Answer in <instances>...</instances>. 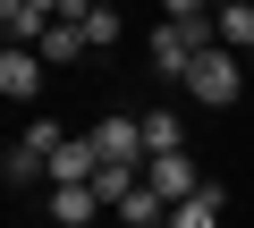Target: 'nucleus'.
Returning <instances> with one entry per match:
<instances>
[{
	"label": "nucleus",
	"instance_id": "1",
	"mask_svg": "<svg viewBox=\"0 0 254 228\" xmlns=\"http://www.w3.org/2000/svg\"><path fill=\"white\" fill-rule=\"evenodd\" d=\"M187 93H195L203 110H229V101L246 93V59H237L229 43H212V51H203V59L187 68Z\"/></svg>",
	"mask_w": 254,
	"mask_h": 228
},
{
	"label": "nucleus",
	"instance_id": "2",
	"mask_svg": "<svg viewBox=\"0 0 254 228\" xmlns=\"http://www.w3.org/2000/svg\"><path fill=\"white\" fill-rule=\"evenodd\" d=\"M144 186H153L161 203H187V194H203L212 178H203V169H195L187 152H161V161H144Z\"/></svg>",
	"mask_w": 254,
	"mask_h": 228
},
{
	"label": "nucleus",
	"instance_id": "3",
	"mask_svg": "<svg viewBox=\"0 0 254 228\" xmlns=\"http://www.w3.org/2000/svg\"><path fill=\"white\" fill-rule=\"evenodd\" d=\"M85 136L102 144V161H127V169H144V119H93Z\"/></svg>",
	"mask_w": 254,
	"mask_h": 228
},
{
	"label": "nucleus",
	"instance_id": "4",
	"mask_svg": "<svg viewBox=\"0 0 254 228\" xmlns=\"http://www.w3.org/2000/svg\"><path fill=\"white\" fill-rule=\"evenodd\" d=\"M0 93H9V101H34L43 93V51H26V43L0 51Z\"/></svg>",
	"mask_w": 254,
	"mask_h": 228
},
{
	"label": "nucleus",
	"instance_id": "5",
	"mask_svg": "<svg viewBox=\"0 0 254 228\" xmlns=\"http://www.w3.org/2000/svg\"><path fill=\"white\" fill-rule=\"evenodd\" d=\"M93 169H102V144L93 136H68L51 152V186H93Z\"/></svg>",
	"mask_w": 254,
	"mask_h": 228
},
{
	"label": "nucleus",
	"instance_id": "6",
	"mask_svg": "<svg viewBox=\"0 0 254 228\" xmlns=\"http://www.w3.org/2000/svg\"><path fill=\"white\" fill-rule=\"evenodd\" d=\"M43 211H51L60 228H85V220L102 211V194H93V186H51V194H43Z\"/></svg>",
	"mask_w": 254,
	"mask_h": 228
},
{
	"label": "nucleus",
	"instance_id": "7",
	"mask_svg": "<svg viewBox=\"0 0 254 228\" xmlns=\"http://www.w3.org/2000/svg\"><path fill=\"white\" fill-rule=\"evenodd\" d=\"M161 152H187V119L178 110H144V161H161Z\"/></svg>",
	"mask_w": 254,
	"mask_h": 228
},
{
	"label": "nucleus",
	"instance_id": "8",
	"mask_svg": "<svg viewBox=\"0 0 254 228\" xmlns=\"http://www.w3.org/2000/svg\"><path fill=\"white\" fill-rule=\"evenodd\" d=\"M0 178H9V186H17V194H26V186H43V178H51V161H43V152H34V144H26V136H17V144H9V152H0Z\"/></svg>",
	"mask_w": 254,
	"mask_h": 228
},
{
	"label": "nucleus",
	"instance_id": "9",
	"mask_svg": "<svg viewBox=\"0 0 254 228\" xmlns=\"http://www.w3.org/2000/svg\"><path fill=\"white\" fill-rule=\"evenodd\" d=\"M34 51H43V68H68V59H76V51H93V43H85V26H76V17H60Z\"/></svg>",
	"mask_w": 254,
	"mask_h": 228
},
{
	"label": "nucleus",
	"instance_id": "10",
	"mask_svg": "<svg viewBox=\"0 0 254 228\" xmlns=\"http://www.w3.org/2000/svg\"><path fill=\"white\" fill-rule=\"evenodd\" d=\"M220 186H203V194H187V203H170V228H220Z\"/></svg>",
	"mask_w": 254,
	"mask_h": 228
},
{
	"label": "nucleus",
	"instance_id": "11",
	"mask_svg": "<svg viewBox=\"0 0 254 228\" xmlns=\"http://www.w3.org/2000/svg\"><path fill=\"white\" fill-rule=\"evenodd\" d=\"M212 26H220V43L246 59V51H254V0H237V9H212Z\"/></svg>",
	"mask_w": 254,
	"mask_h": 228
},
{
	"label": "nucleus",
	"instance_id": "12",
	"mask_svg": "<svg viewBox=\"0 0 254 228\" xmlns=\"http://www.w3.org/2000/svg\"><path fill=\"white\" fill-rule=\"evenodd\" d=\"M119 220H127V228H170V203H161L153 186H136V194L119 203Z\"/></svg>",
	"mask_w": 254,
	"mask_h": 228
},
{
	"label": "nucleus",
	"instance_id": "13",
	"mask_svg": "<svg viewBox=\"0 0 254 228\" xmlns=\"http://www.w3.org/2000/svg\"><path fill=\"white\" fill-rule=\"evenodd\" d=\"M76 26H85V43H93V51H110V43H119V9H85Z\"/></svg>",
	"mask_w": 254,
	"mask_h": 228
},
{
	"label": "nucleus",
	"instance_id": "14",
	"mask_svg": "<svg viewBox=\"0 0 254 228\" xmlns=\"http://www.w3.org/2000/svg\"><path fill=\"white\" fill-rule=\"evenodd\" d=\"M26 144H34V152H43V161H51V152H60V144H68V127H60V119H34V127H26Z\"/></svg>",
	"mask_w": 254,
	"mask_h": 228
},
{
	"label": "nucleus",
	"instance_id": "15",
	"mask_svg": "<svg viewBox=\"0 0 254 228\" xmlns=\"http://www.w3.org/2000/svg\"><path fill=\"white\" fill-rule=\"evenodd\" d=\"M161 17H170V26H187V17H212V0H161Z\"/></svg>",
	"mask_w": 254,
	"mask_h": 228
},
{
	"label": "nucleus",
	"instance_id": "16",
	"mask_svg": "<svg viewBox=\"0 0 254 228\" xmlns=\"http://www.w3.org/2000/svg\"><path fill=\"white\" fill-rule=\"evenodd\" d=\"M212 9H237V0H212Z\"/></svg>",
	"mask_w": 254,
	"mask_h": 228
},
{
	"label": "nucleus",
	"instance_id": "17",
	"mask_svg": "<svg viewBox=\"0 0 254 228\" xmlns=\"http://www.w3.org/2000/svg\"><path fill=\"white\" fill-rule=\"evenodd\" d=\"M246 68H254V51H246Z\"/></svg>",
	"mask_w": 254,
	"mask_h": 228
}]
</instances>
